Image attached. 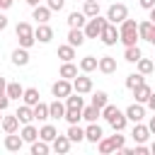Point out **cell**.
Returning a JSON list of instances; mask_svg holds the SVG:
<instances>
[{
    "instance_id": "obj_1",
    "label": "cell",
    "mask_w": 155,
    "mask_h": 155,
    "mask_svg": "<svg viewBox=\"0 0 155 155\" xmlns=\"http://www.w3.org/2000/svg\"><path fill=\"white\" fill-rule=\"evenodd\" d=\"M138 39H140V34H138L136 19H128V17H126V19L121 22V29H119V41H121L124 46H136Z\"/></svg>"
},
{
    "instance_id": "obj_2",
    "label": "cell",
    "mask_w": 155,
    "mask_h": 155,
    "mask_svg": "<svg viewBox=\"0 0 155 155\" xmlns=\"http://www.w3.org/2000/svg\"><path fill=\"white\" fill-rule=\"evenodd\" d=\"M107 24H109L107 17H99V15H97V17H90L87 24L82 27V29H85V36H87V39H99V34L104 31Z\"/></svg>"
},
{
    "instance_id": "obj_3",
    "label": "cell",
    "mask_w": 155,
    "mask_h": 155,
    "mask_svg": "<svg viewBox=\"0 0 155 155\" xmlns=\"http://www.w3.org/2000/svg\"><path fill=\"white\" fill-rule=\"evenodd\" d=\"M15 31H17L19 46H24V48H31V46L36 44V36H34V29H31V24H29V22H19Z\"/></svg>"
},
{
    "instance_id": "obj_4",
    "label": "cell",
    "mask_w": 155,
    "mask_h": 155,
    "mask_svg": "<svg viewBox=\"0 0 155 155\" xmlns=\"http://www.w3.org/2000/svg\"><path fill=\"white\" fill-rule=\"evenodd\" d=\"M126 17H128V7H126L124 2H114V5H109V10H107V19H109L111 24H121Z\"/></svg>"
},
{
    "instance_id": "obj_5",
    "label": "cell",
    "mask_w": 155,
    "mask_h": 155,
    "mask_svg": "<svg viewBox=\"0 0 155 155\" xmlns=\"http://www.w3.org/2000/svg\"><path fill=\"white\" fill-rule=\"evenodd\" d=\"M51 92H53V97H58V99H65V97L73 92V80L58 78V80L51 85Z\"/></svg>"
},
{
    "instance_id": "obj_6",
    "label": "cell",
    "mask_w": 155,
    "mask_h": 155,
    "mask_svg": "<svg viewBox=\"0 0 155 155\" xmlns=\"http://www.w3.org/2000/svg\"><path fill=\"white\" fill-rule=\"evenodd\" d=\"M126 119H128V121H133V124L143 121V119H145V107H143L140 102L128 104V107H126Z\"/></svg>"
},
{
    "instance_id": "obj_7",
    "label": "cell",
    "mask_w": 155,
    "mask_h": 155,
    "mask_svg": "<svg viewBox=\"0 0 155 155\" xmlns=\"http://www.w3.org/2000/svg\"><path fill=\"white\" fill-rule=\"evenodd\" d=\"M99 39H102V44H104V46H114V44L119 41V29H116V24H111V22H109V24L104 27V31L99 34Z\"/></svg>"
},
{
    "instance_id": "obj_8",
    "label": "cell",
    "mask_w": 155,
    "mask_h": 155,
    "mask_svg": "<svg viewBox=\"0 0 155 155\" xmlns=\"http://www.w3.org/2000/svg\"><path fill=\"white\" fill-rule=\"evenodd\" d=\"M73 90H75V92H80V94L92 92V78H87V73H85V75L73 78Z\"/></svg>"
},
{
    "instance_id": "obj_9",
    "label": "cell",
    "mask_w": 155,
    "mask_h": 155,
    "mask_svg": "<svg viewBox=\"0 0 155 155\" xmlns=\"http://www.w3.org/2000/svg\"><path fill=\"white\" fill-rule=\"evenodd\" d=\"M34 36H36V41H39V44H48V41L53 39V29L48 27V22H46V24H36Z\"/></svg>"
},
{
    "instance_id": "obj_10",
    "label": "cell",
    "mask_w": 155,
    "mask_h": 155,
    "mask_svg": "<svg viewBox=\"0 0 155 155\" xmlns=\"http://www.w3.org/2000/svg\"><path fill=\"white\" fill-rule=\"evenodd\" d=\"M22 145H24V138H22V136H17V133H7V136H5V150L19 153Z\"/></svg>"
},
{
    "instance_id": "obj_11",
    "label": "cell",
    "mask_w": 155,
    "mask_h": 155,
    "mask_svg": "<svg viewBox=\"0 0 155 155\" xmlns=\"http://www.w3.org/2000/svg\"><path fill=\"white\" fill-rule=\"evenodd\" d=\"M131 138H133L136 143H145V140L150 138V128H148L145 124H140V121H138V124L133 126V131H131Z\"/></svg>"
},
{
    "instance_id": "obj_12",
    "label": "cell",
    "mask_w": 155,
    "mask_h": 155,
    "mask_svg": "<svg viewBox=\"0 0 155 155\" xmlns=\"http://www.w3.org/2000/svg\"><path fill=\"white\" fill-rule=\"evenodd\" d=\"M70 145H73V140H70L68 136H56V138L51 140V148H53L56 153H61V155H65V153L70 150Z\"/></svg>"
},
{
    "instance_id": "obj_13",
    "label": "cell",
    "mask_w": 155,
    "mask_h": 155,
    "mask_svg": "<svg viewBox=\"0 0 155 155\" xmlns=\"http://www.w3.org/2000/svg\"><path fill=\"white\" fill-rule=\"evenodd\" d=\"M85 39H87V36H85V29L70 27V31H68V44H70V46H75V48H78V46H82V44H85Z\"/></svg>"
},
{
    "instance_id": "obj_14",
    "label": "cell",
    "mask_w": 155,
    "mask_h": 155,
    "mask_svg": "<svg viewBox=\"0 0 155 155\" xmlns=\"http://www.w3.org/2000/svg\"><path fill=\"white\" fill-rule=\"evenodd\" d=\"M97 70H102L104 75H111V73H116V58H114V56H102V58H99V65H97Z\"/></svg>"
},
{
    "instance_id": "obj_15",
    "label": "cell",
    "mask_w": 155,
    "mask_h": 155,
    "mask_svg": "<svg viewBox=\"0 0 155 155\" xmlns=\"http://www.w3.org/2000/svg\"><path fill=\"white\" fill-rule=\"evenodd\" d=\"M31 17H34L39 24H46V22L51 19V7H48V5H36L34 12H31Z\"/></svg>"
},
{
    "instance_id": "obj_16",
    "label": "cell",
    "mask_w": 155,
    "mask_h": 155,
    "mask_svg": "<svg viewBox=\"0 0 155 155\" xmlns=\"http://www.w3.org/2000/svg\"><path fill=\"white\" fill-rule=\"evenodd\" d=\"M12 63L19 65V68H24V65L29 63V48H24V46L15 48V51H12Z\"/></svg>"
},
{
    "instance_id": "obj_17",
    "label": "cell",
    "mask_w": 155,
    "mask_h": 155,
    "mask_svg": "<svg viewBox=\"0 0 155 155\" xmlns=\"http://www.w3.org/2000/svg\"><path fill=\"white\" fill-rule=\"evenodd\" d=\"M133 92V97H136V102H140V104H145L148 99H150V94H153V90H150V85H138V87H133L131 90Z\"/></svg>"
},
{
    "instance_id": "obj_18",
    "label": "cell",
    "mask_w": 155,
    "mask_h": 155,
    "mask_svg": "<svg viewBox=\"0 0 155 155\" xmlns=\"http://www.w3.org/2000/svg\"><path fill=\"white\" fill-rule=\"evenodd\" d=\"M102 136H104V133H102V128L97 126V121H92V124L85 128V140H90V143H99Z\"/></svg>"
},
{
    "instance_id": "obj_19",
    "label": "cell",
    "mask_w": 155,
    "mask_h": 155,
    "mask_svg": "<svg viewBox=\"0 0 155 155\" xmlns=\"http://www.w3.org/2000/svg\"><path fill=\"white\" fill-rule=\"evenodd\" d=\"M58 75H61V78H65V80H73V78H78V65H75L73 61H63V65H61Z\"/></svg>"
},
{
    "instance_id": "obj_20",
    "label": "cell",
    "mask_w": 155,
    "mask_h": 155,
    "mask_svg": "<svg viewBox=\"0 0 155 155\" xmlns=\"http://www.w3.org/2000/svg\"><path fill=\"white\" fill-rule=\"evenodd\" d=\"M15 114H17L19 124H31V121H34V107H29V104H22Z\"/></svg>"
},
{
    "instance_id": "obj_21",
    "label": "cell",
    "mask_w": 155,
    "mask_h": 155,
    "mask_svg": "<svg viewBox=\"0 0 155 155\" xmlns=\"http://www.w3.org/2000/svg\"><path fill=\"white\" fill-rule=\"evenodd\" d=\"M87 19H90V17H87L85 12H78V10L68 15V24H70V27H78V29H82V27L87 24Z\"/></svg>"
},
{
    "instance_id": "obj_22",
    "label": "cell",
    "mask_w": 155,
    "mask_h": 155,
    "mask_svg": "<svg viewBox=\"0 0 155 155\" xmlns=\"http://www.w3.org/2000/svg\"><path fill=\"white\" fill-rule=\"evenodd\" d=\"M39 97H41V94H39V90H36V87H24L22 102H24V104H29V107H34V104H39V102H41Z\"/></svg>"
},
{
    "instance_id": "obj_23",
    "label": "cell",
    "mask_w": 155,
    "mask_h": 155,
    "mask_svg": "<svg viewBox=\"0 0 155 155\" xmlns=\"http://www.w3.org/2000/svg\"><path fill=\"white\" fill-rule=\"evenodd\" d=\"M48 114H51V119H63V116H65V104L56 97V99L48 104Z\"/></svg>"
},
{
    "instance_id": "obj_24",
    "label": "cell",
    "mask_w": 155,
    "mask_h": 155,
    "mask_svg": "<svg viewBox=\"0 0 155 155\" xmlns=\"http://www.w3.org/2000/svg\"><path fill=\"white\" fill-rule=\"evenodd\" d=\"M143 58V51L138 48V44L136 46H126V51H124V61H128V63H138Z\"/></svg>"
},
{
    "instance_id": "obj_25",
    "label": "cell",
    "mask_w": 155,
    "mask_h": 155,
    "mask_svg": "<svg viewBox=\"0 0 155 155\" xmlns=\"http://www.w3.org/2000/svg\"><path fill=\"white\" fill-rule=\"evenodd\" d=\"M99 116H102V109H99V107H94V104H90V107H82V119H85L87 124L97 121Z\"/></svg>"
},
{
    "instance_id": "obj_26",
    "label": "cell",
    "mask_w": 155,
    "mask_h": 155,
    "mask_svg": "<svg viewBox=\"0 0 155 155\" xmlns=\"http://www.w3.org/2000/svg\"><path fill=\"white\" fill-rule=\"evenodd\" d=\"M17 128H19V119H17V114H12V116H2V131H5V133H17Z\"/></svg>"
},
{
    "instance_id": "obj_27",
    "label": "cell",
    "mask_w": 155,
    "mask_h": 155,
    "mask_svg": "<svg viewBox=\"0 0 155 155\" xmlns=\"http://www.w3.org/2000/svg\"><path fill=\"white\" fill-rule=\"evenodd\" d=\"M19 136L24 138V143H34V140L39 138V128L31 126V124H24V128L19 131Z\"/></svg>"
},
{
    "instance_id": "obj_28",
    "label": "cell",
    "mask_w": 155,
    "mask_h": 155,
    "mask_svg": "<svg viewBox=\"0 0 155 155\" xmlns=\"http://www.w3.org/2000/svg\"><path fill=\"white\" fill-rule=\"evenodd\" d=\"M97 65H99V58H94V56L80 58V70L82 73H92V70H97Z\"/></svg>"
},
{
    "instance_id": "obj_29",
    "label": "cell",
    "mask_w": 155,
    "mask_h": 155,
    "mask_svg": "<svg viewBox=\"0 0 155 155\" xmlns=\"http://www.w3.org/2000/svg\"><path fill=\"white\" fill-rule=\"evenodd\" d=\"M56 136H58V131H56V126H51V124H44V126L39 128V138L46 140V143H51Z\"/></svg>"
},
{
    "instance_id": "obj_30",
    "label": "cell",
    "mask_w": 155,
    "mask_h": 155,
    "mask_svg": "<svg viewBox=\"0 0 155 155\" xmlns=\"http://www.w3.org/2000/svg\"><path fill=\"white\" fill-rule=\"evenodd\" d=\"M73 143H80V140H85V128H80L78 124H70V128H68V133H65Z\"/></svg>"
},
{
    "instance_id": "obj_31",
    "label": "cell",
    "mask_w": 155,
    "mask_h": 155,
    "mask_svg": "<svg viewBox=\"0 0 155 155\" xmlns=\"http://www.w3.org/2000/svg\"><path fill=\"white\" fill-rule=\"evenodd\" d=\"M68 124H78L80 119H82V109H78V107H65V116H63Z\"/></svg>"
},
{
    "instance_id": "obj_32",
    "label": "cell",
    "mask_w": 155,
    "mask_h": 155,
    "mask_svg": "<svg viewBox=\"0 0 155 155\" xmlns=\"http://www.w3.org/2000/svg\"><path fill=\"white\" fill-rule=\"evenodd\" d=\"M58 58H61V61H73V58H75V46H70V44L58 46Z\"/></svg>"
},
{
    "instance_id": "obj_33",
    "label": "cell",
    "mask_w": 155,
    "mask_h": 155,
    "mask_svg": "<svg viewBox=\"0 0 155 155\" xmlns=\"http://www.w3.org/2000/svg\"><path fill=\"white\" fill-rule=\"evenodd\" d=\"M145 82V75L143 73H131V75H126V87L128 90H133V87H138V85H143Z\"/></svg>"
},
{
    "instance_id": "obj_34",
    "label": "cell",
    "mask_w": 155,
    "mask_h": 155,
    "mask_svg": "<svg viewBox=\"0 0 155 155\" xmlns=\"http://www.w3.org/2000/svg\"><path fill=\"white\" fill-rule=\"evenodd\" d=\"M22 94H24V87L19 82H7V97L10 99H22Z\"/></svg>"
},
{
    "instance_id": "obj_35",
    "label": "cell",
    "mask_w": 155,
    "mask_h": 155,
    "mask_svg": "<svg viewBox=\"0 0 155 155\" xmlns=\"http://www.w3.org/2000/svg\"><path fill=\"white\" fill-rule=\"evenodd\" d=\"M34 119H39V121H46V119H51V114H48V104H44V102L34 104Z\"/></svg>"
},
{
    "instance_id": "obj_36",
    "label": "cell",
    "mask_w": 155,
    "mask_h": 155,
    "mask_svg": "<svg viewBox=\"0 0 155 155\" xmlns=\"http://www.w3.org/2000/svg\"><path fill=\"white\" fill-rule=\"evenodd\" d=\"M126 121H128V119H126V111H119V114L109 121V126H111L114 131H124V128H126Z\"/></svg>"
},
{
    "instance_id": "obj_37",
    "label": "cell",
    "mask_w": 155,
    "mask_h": 155,
    "mask_svg": "<svg viewBox=\"0 0 155 155\" xmlns=\"http://www.w3.org/2000/svg\"><path fill=\"white\" fill-rule=\"evenodd\" d=\"M92 104H94V107H99V109H104V107L109 104V94H107V92H102V90H97V92L92 94Z\"/></svg>"
},
{
    "instance_id": "obj_38",
    "label": "cell",
    "mask_w": 155,
    "mask_h": 155,
    "mask_svg": "<svg viewBox=\"0 0 155 155\" xmlns=\"http://www.w3.org/2000/svg\"><path fill=\"white\" fill-rule=\"evenodd\" d=\"M97 148H99V153H102V155H109V153H114V150H116L114 140H111V138H104V136H102V140L97 143Z\"/></svg>"
},
{
    "instance_id": "obj_39",
    "label": "cell",
    "mask_w": 155,
    "mask_h": 155,
    "mask_svg": "<svg viewBox=\"0 0 155 155\" xmlns=\"http://www.w3.org/2000/svg\"><path fill=\"white\" fill-rule=\"evenodd\" d=\"M82 12H85L87 17H97V15H99V2H97V0H85Z\"/></svg>"
},
{
    "instance_id": "obj_40",
    "label": "cell",
    "mask_w": 155,
    "mask_h": 155,
    "mask_svg": "<svg viewBox=\"0 0 155 155\" xmlns=\"http://www.w3.org/2000/svg\"><path fill=\"white\" fill-rule=\"evenodd\" d=\"M153 27H155V24H153L150 19L140 22V24H138V34H140V39H145V41H148V39H150V34H153Z\"/></svg>"
},
{
    "instance_id": "obj_41",
    "label": "cell",
    "mask_w": 155,
    "mask_h": 155,
    "mask_svg": "<svg viewBox=\"0 0 155 155\" xmlns=\"http://www.w3.org/2000/svg\"><path fill=\"white\" fill-rule=\"evenodd\" d=\"M136 68H138V73H143V75H150V73H153V68H155V63H153L150 58H140V61L136 63Z\"/></svg>"
},
{
    "instance_id": "obj_42",
    "label": "cell",
    "mask_w": 155,
    "mask_h": 155,
    "mask_svg": "<svg viewBox=\"0 0 155 155\" xmlns=\"http://www.w3.org/2000/svg\"><path fill=\"white\" fill-rule=\"evenodd\" d=\"M65 107H78V109H82V107H85V99L80 97V92H75V94L70 92V94L65 97Z\"/></svg>"
},
{
    "instance_id": "obj_43",
    "label": "cell",
    "mask_w": 155,
    "mask_h": 155,
    "mask_svg": "<svg viewBox=\"0 0 155 155\" xmlns=\"http://www.w3.org/2000/svg\"><path fill=\"white\" fill-rule=\"evenodd\" d=\"M46 153H48V143L41 140V138H36L31 143V155H46Z\"/></svg>"
},
{
    "instance_id": "obj_44",
    "label": "cell",
    "mask_w": 155,
    "mask_h": 155,
    "mask_svg": "<svg viewBox=\"0 0 155 155\" xmlns=\"http://www.w3.org/2000/svg\"><path fill=\"white\" fill-rule=\"evenodd\" d=\"M119 111H121V109H119V107H114V104H107V107H104V109H102V116H104V119H107V121H111V119H114V116H116V114H119Z\"/></svg>"
},
{
    "instance_id": "obj_45",
    "label": "cell",
    "mask_w": 155,
    "mask_h": 155,
    "mask_svg": "<svg viewBox=\"0 0 155 155\" xmlns=\"http://www.w3.org/2000/svg\"><path fill=\"white\" fill-rule=\"evenodd\" d=\"M111 140H114V145H116V153L126 145V138L121 136V131H114V136H111Z\"/></svg>"
},
{
    "instance_id": "obj_46",
    "label": "cell",
    "mask_w": 155,
    "mask_h": 155,
    "mask_svg": "<svg viewBox=\"0 0 155 155\" xmlns=\"http://www.w3.org/2000/svg\"><path fill=\"white\" fill-rule=\"evenodd\" d=\"M46 5L51 7V12H61L65 7V0H46Z\"/></svg>"
},
{
    "instance_id": "obj_47",
    "label": "cell",
    "mask_w": 155,
    "mask_h": 155,
    "mask_svg": "<svg viewBox=\"0 0 155 155\" xmlns=\"http://www.w3.org/2000/svg\"><path fill=\"white\" fill-rule=\"evenodd\" d=\"M7 107H10V97H7V92H2V94H0V109L5 111Z\"/></svg>"
},
{
    "instance_id": "obj_48",
    "label": "cell",
    "mask_w": 155,
    "mask_h": 155,
    "mask_svg": "<svg viewBox=\"0 0 155 155\" xmlns=\"http://www.w3.org/2000/svg\"><path fill=\"white\" fill-rule=\"evenodd\" d=\"M138 5L143 10H150V7H155V0H138Z\"/></svg>"
},
{
    "instance_id": "obj_49",
    "label": "cell",
    "mask_w": 155,
    "mask_h": 155,
    "mask_svg": "<svg viewBox=\"0 0 155 155\" xmlns=\"http://www.w3.org/2000/svg\"><path fill=\"white\" fill-rule=\"evenodd\" d=\"M145 104H148V109H150V111H153V114H155V92H153V94H150V99H148V102H145Z\"/></svg>"
},
{
    "instance_id": "obj_50",
    "label": "cell",
    "mask_w": 155,
    "mask_h": 155,
    "mask_svg": "<svg viewBox=\"0 0 155 155\" xmlns=\"http://www.w3.org/2000/svg\"><path fill=\"white\" fill-rule=\"evenodd\" d=\"M15 5V0H0V10H10Z\"/></svg>"
},
{
    "instance_id": "obj_51",
    "label": "cell",
    "mask_w": 155,
    "mask_h": 155,
    "mask_svg": "<svg viewBox=\"0 0 155 155\" xmlns=\"http://www.w3.org/2000/svg\"><path fill=\"white\" fill-rule=\"evenodd\" d=\"M2 29H7V17L0 12V31H2Z\"/></svg>"
},
{
    "instance_id": "obj_52",
    "label": "cell",
    "mask_w": 155,
    "mask_h": 155,
    "mask_svg": "<svg viewBox=\"0 0 155 155\" xmlns=\"http://www.w3.org/2000/svg\"><path fill=\"white\" fill-rule=\"evenodd\" d=\"M2 92H7V80L0 75V94H2Z\"/></svg>"
},
{
    "instance_id": "obj_53",
    "label": "cell",
    "mask_w": 155,
    "mask_h": 155,
    "mask_svg": "<svg viewBox=\"0 0 155 155\" xmlns=\"http://www.w3.org/2000/svg\"><path fill=\"white\" fill-rule=\"evenodd\" d=\"M148 128H150V133H155V116H150V121H148Z\"/></svg>"
},
{
    "instance_id": "obj_54",
    "label": "cell",
    "mask_w": 155,
    "mask_h": 155,
    "mask_svg": "<svg viewBox=\"0 0 155 155\" xmlns=\"http://www.w3.org/2000/svg\"><path fill=\"white\" fill-rule=\"evenodd\" d=\"M148 12H150V17H148V19H150V22H153V24H155V7H150V10H148Z\"/></svg>"
},
{
    "instance_id": "obj_55",
    "label": "cell",
    "mask_w": 155,
    "mask_h": 155,
    "mask_svg": "<svg viewBox=\"0 0 155 155\" xmlns=\"http://www.w3.org/2000/svg\"><path fill=\"white\" fill-rule=\"evenodd\" d=\"M24 2H27V5H31V7H36V5H39L41 0H24Z\"/></svg>"
},
{
    "instance_id": "obj_56",
    "label": "cell",
    "mask_w": 155,
    "mask_h": 155,
    "mask_svg": "<svg viewBox=\"0 0 155 155\" xmlns=\"http://www.w3.org/2000/svg\"><path fill=\"white\" fill-rule=\"evenodd\" d=\"M148 41H150V44L155 46V27H153V34H150V39H148Z\"/></svg>"
},
{
    "instance_id": "obj_57",
    "label": "cell",
    "mask_w": 155,
    "mask_h": 155,
    "mask_svg": "<svg viewBox=\"0 0 155 155\" xmlns=\"http://www.w3.org/2000/svg\"><path fill=\"white\" fill-rule=\"evenodd\" d=\"M150 153H153V155H155V143H153V145H150Z\"/></svg>"
},
{
    "instance_id": "obj_58",
    "label": "cell",
    "mask_w": 155,
    "mask_h": 155,
    "mask_svg": "<svg viewBox=\"0 0 155 155\" xmlns=\"http://www.w3.org/2000/svg\"><path fill=\"white\" fill-rule=\"evenodd\" d=\"M0 114H2V109H0ZM0 124H2V116H0Z\"/></svg>"
}]
</instances>
